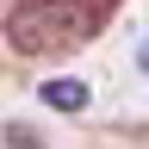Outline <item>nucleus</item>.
Wrapping results in <instances>:
<instances>
[{
    "label": "nucleus",
    "instance_id": "3",
    "mask_svg": "<svg viewBox=\"0 0 149 149\" xmlns=\"http://www.w3.org/2000/svg\"><path fill=\"white\" fill-rule=\"evenodd\" d=\"M6 143H13V149H44V143H37V130H25V124H13Z\"/></svg>",
    "mask_w": 149,
    "mask_h": 149
},
{
    "label": "nucleus",
    "instance_id": "2",
    "mask_svg": "<svg viewBox=\"0 0 149 149\" xmlns=\"http://www.w3.org/2000/svg\"><path fill=\"white\" fill-rule=\"evenodd\" d=\"M37 93H44V106H56V112H81V106L93 100L87 81H68V74H62V81H44Z\"/></svg>",
    "mask_w": 149,
    "mask_h": 149
},
{
    "label": "nucleus",
    "instance_id": "1",
    "mask_svg": "<svg viewBox=\"0 0 149 149\" xmlns=\"http://www.w3.org/2000/svg\"><path fill=\"white\" fill-rule=\"evenodd\" d=\"M106 6L112 0H19L6 13V44L19 56H62L106 25Z\"/></svg>",
    "mask_w": 149,
    "mask_h": 149
}]
</instances>
